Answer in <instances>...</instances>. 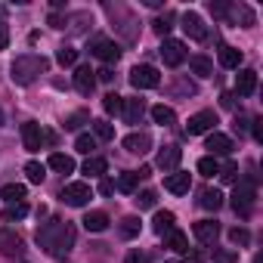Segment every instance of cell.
Returning <instances> with one entry per match:
<instances>
[{"mask_svg": "<svg viewBox=\"0 0 263 263\" xmlns=\"http://www.w3.org/2000/svg\"><path fill=\"white\" fill-rule=\"evenodd\" d=\"M37 245L44 251H50L53 257H62L74 248V226L62 223V220H50L41 232H37Z\"/></svg>", "mask_w": 263, "mask_h": 263, "instance_id": "1", "label": "cell"}, {"mask_svg": "<svg viewBox=\"0 0 263 263\" xmlns=\"http://www.w3.org/2000/svg\"><path fill=\"white\" fill-rule=\"evenodd\" d=\"M50 68V62L44 59V56H31V53H25V56H16L13 59V65H10V78L19 84V87H28V84H34V78L37 74H44Z\"/></svg>", "mask_w": 263, "mask_h": 263, "instance_id": "2", "label": "cell"}, {"mask_svg": "<svg viewBox=\"0 0 263 263\" xmlns=\"http://www.w3.org/2000/svg\"><path fill=\"white\" fill-rule=\"evenodd\" d=\"M254 198H257L254 180H241V183L235 186V192H232V208H235V214L248 217V214H251V208H254Z\"/></svg>", "mask_w": 263, "mask_h": 263, "instance_id": "3", "label": "cell"}, {"mask_svg": "<svg viewBox=\"0 0 263 263\" xmlns=\"http://www.w3.org/2000/svg\"><path fill=\"white\" fill-rule=\"evenodd\" d=\"M53 140H56V137L47 134V130H41V124H34V121H25V124H22V143H25L28 152H37L44 143H53Z\"/></svg>", "mask_w": 263, "mask_h": 263, "instance_id": "4", "label": "cell"}, {"mask_svg": "<svg viewBox=\"0 0 263 263\" xmlns=\"http://www.w3.org/2000/svg\"><path fill=\"white\" fill-rule=\"evenodd\" d=\"M130 84H134L137 90H152L161 84V74L155 65H137L134 71H130Z\"/></svg>", "mask_w": 263, "mask_h": 263, "instance_id": "5", "label": "cell"}, {"mask_svg": "<svg viewBox=\"0 0 263 263\" xmlns=\"http://www.w3.org/2000/svg\"><path fill=\"white\" fill-rule=\"evenodd\" d=\"M90 198H93V189H90L87 183H68V186L62 189V201H65L68 208H84Z\"/></svg>", "mask_w": 263, "mask_h": 263, "instance_id": "6", "label": "cell"}, {"mask_svg": "<svg viewBox=\"0 0 263 263\" xmlns=\"http://www.w3.org/2000/svg\"><path fill=\"white\" fill-rule=\"evenodd\" d=\"M214 124H217V115H214L211 108H204V111H195V115L189 118L186 130H189L192 137H201V134H211V130H214Z\"/></svg>", "mask_w": 263, "mask_h": 263, "instance_id": "7", "label": "cell"}, {"mask_svg": "<svg viewBox=\"0 0 263 263\" xmlns=\"http://www.w3.org/2000/svg\"><path fill=\"white\" fill-rule=\"evenodd\" d=\"M161 59H164V65H171V68L183 65V62H186V47H183V41L167 37V41L161 44Z\"/></svg>", "mask_w": 263, "mask_h": 263, "instance_id": "8", "label": "cell"}, {"mask_svg": "<svg viewBox=\"0 0 263 263\" xmlns=\"http://www.w3.org/2000/svg\"><path fill=\"white\" fill-rule=\"evenodd\" d=\"M90 53H93L96 59H102V62H118V59H121V47H118L115 41H105V37H96V41L90 44Z\"/></svg>", "mask_w": 263, "mask_h": 263, "instance_id": "9", "label": "cell"}, {"mask_svg": "<svg viewBox=\"0 0 263 263\" xmlns=\"http://www.w3.org/2000/svg\"><path fill=\"white\" fill-rule=\"evenodd\" d=\"M74 87H78V93L90 96L93 87H96V71H93L90 65H78V68H74Z\"/></svg>", "mask_w": 263, "mask_h": 263, "instance_id": "10", "label": "cell"}, {"mask_svg": "<svg viewBox=\"0 0 263 263\" xmlns=\"http://www.w3.org/2000/svg\"><path fill=\"white\" fill-rule=\"evenodd\" d=\"M192 232H195V238H198L201 245H214L217 235H220V223H214V220H198V223L192 226Z\"/></svg>", "mask_w": 263, "mask_h": 263, "instance_id": "11", "label": "cell"}, {"mask_svg": "<svg viewBox=\"0 0 263 263\" xmlns=\"http://www.w3.org/2000/svg\"><path fill=\"white\" fill-rule=\"evenodd\" d=\"M19 251H22V235H19L16 229H0V254L13 257V254H19Z\"/></svg>", "mask_w": 263, "mask_h": 263, "instance_id": "12", "label": "cell"}, {"mask_svg": "<svg viewBox=\"0 0 263 263\" xmlns=\"http://www.w3.org/2000/svg\"><path fill=\"white\" fill-rule=\"evenodd\" d=\"M124 149L130 155H146L152 149V137L149 134H130V137H124Z\"/></svg>", "mask_w": 263, "mask_h": 263, "instance_id": "13", "label": "cell"}, {"mask_svg": "<svg viewBox=\"0 0 263 263\" xmlns=\"http://www.w3.org/2000/svg\"><path fill=\"white\" fill-rule=\"evenodd\" d=\"M183 31H186L192 41H204V37H208V28H204V22H201L198 13H186V16H183Z\"/></svg>", "mask_w": 263, "mask_h": 263, "instance_id": "14", "label": "cell"}, {"mask_svg": "<svg viewBox=\"0 0 263 263\" xmlns=\"http://www.w3.org/2000/svg\"><path fill=\"white\" fill-rule=\"evenodd\" d=\"M235 90H238V96H251V93L257 90V71H254V68H238V74H235Z\"/></svg>", "mask_w": 263, "mask_h": 263, "instance_id": "15", "label": "cell"}, {"mask_svg": "<svg viewBox=\"0 0 263 263\" xmlns=\"http://www.w3.org/2000/svg\"><path fill=\"white\" fill-rule=\"evenodd\" d=\"M208 149H211V158H217V155H229L235 146H232V140H229L226 134H217V130H211V137H208Z\"/></svg>", "mask_w": 263, "mask_h": 263, "instance_id": "16", "label": "cell"}, {"mask_svg": "<svg viewBox=\"0 0 263 263\" xmlns=\"http://www.w3.org/2000/svg\"><path fill=\"white\" fill-rule=\"evenodd\" d=\"M189 186H192V177H189V174H183V171H174V174L164 180V189H167V192H174V195H186V192H189Z\"/></svg>", "mask_w": 263, "mask_h": 263, "instance_id": "17", "label": "cell"}, {"mask_svg": "<svg viewBox=\"0 0 263 263\" xmlns=\"http://www.w3.org/2000/svg\"><path fill=\"white\" fill-rule=\"evenodd\" d=\"M180 158H183V149H180V146H164V149L158 152V167H161V171H177Z\"/></svg>", "mask_w": 263, "mask_h": 263, "instance_id": "18", "label": "cell"}, {"mask_svg": "<svg viewBox=\"0 0 263 263\" xmlns=\"http://www.w3.org/2000/svg\"><path fill=\"white\" fill-rule=\"evenodd\" d=\"M81 223H84L87 232H105V229H108V214H105V211H90Z\"/></svg>", "mask_w": 263, "mask_h": 263, "instance_id": "19", "label": "cell"}, {"mask_svg": "<svg viewBox=\"0 0 263 263\" xmlns=\"http://www.w3.org/2000/svg\"><path fill=\"white\" fill-rule=\"evenodd\" d=\"M146 115V102L143 99H124V118L127 124H140Z\"/></svg>", "mask_w": 263, "mask_h": 263, "instance_id": "20", "label": "cell"}, {"mask_svg": "<svg viewBox=\"0 0 263 263\" xmlns=\"http://www.w3.org/2000/svg\"><path fill=\"white\" fill-rule=\"evenodd\" d=\"M241 59H245V56H241V50H235V47H229V44H223V47H220V65H223V68H238V65H241Z\"/></svg>", "mask_w": 263, "mask_h": 263, "instance_id": "21", "label": "cell"}, {"mask_svg": "<svg viewBox=\"0 0 263 263\" xmlns=\"http://www.w3.org/2000/svg\"><path fill=\"white\" fill-rule=\"evenodd\" d=\"M164 248H171V251H177V254H186V251H189V238H186L180 229H171V232L164 235Z\"/></svg>", "mask_w": 263, "mask_h": 263, "instance_id": "22", "label": "cell"}, {"mask_svg": "<svg viewBox=\"0 0 263 263\" xmlns=\"http://www.w3.org/2000/svg\"><path fill=\"white\" fill-rule=\"evenodd\" d=\"M189 68H192V74H198V78H211V74H214V62H211L208 56H192V59H189Z\"/></svg>", "mask_w": 263, "mask_h": 263, "instance_id": "23", "label": "cell"}, {"mask_svg": "<svg viewBox=\"0 0 263 263\" xmlns=\"http://www.w3.org/2000/svg\"><path fill=\"white\" fill-rule=\"evenodd\" d=\"M174 223H177V217H174L171 211H158V214H155V232H158V235H167L171 229H177Z\"/></svg>", "mask_w": 263, "mask_h": 263, "instance_id": "24", "label": "cell"}, {"mask_svg": "<svg viewBox=\"0 0 263 263\" xmlns=\"http://www.w3.org/2000/svg\"><path fill=\"white\" fill-rule=\"evenodd\" d=\"M140 229H143V220H140V217H124V220H121V235H124V238H137Z\"/></svg>", "mask_w": 263, "mask_h": 263, "instance_id": "25", "label": "cell"}, {"mask_svg": "<svg viewBox=\"0 0 263 263\" xmlns=\"http://www.w3.org/2000/svg\"><path fill=\"white\" fill-rule=\"evenodd\" d=\"M152 118H155V124H177V111L171 108V105H155L152 108Z\"/></svg>", "mask_w": 263, "mask_h": 263, "instance_id": "26", "label": "cell"}, {"mask_svg": "<svg viewBox=\"0 0 263 263\" xmlns=\"http://www.w3.org/2000/svg\"><path fill=\"white\" fill-rule=\"evenodd\" d=\"M50 167L59 171V174H71V171H74V161H71L68 155H62V152H53V155H50Z\"/></svg>", "mask_w": 263, "mask_h": 263, "instance_id": "27", "label": "cell"}, {"mask_svg": "<svg viewBox=\"0 0 263 263\" xmlns=\"http://www.w3.org/2000/svg\"><path fill=\"white\" fill-rule=\"evenodd\" d=\"M201 208H208V211L223 208V192H220V189H204V192H201Z\"/></svg>", "mask_w": 263, "mask_h": 263, "instance_id": "28", "label": "cell"}, {"mask_svg": "<svg viewBox=\"0 0 263 263\" xmlns=\"http://www.w3.org/2000/svg\"><path fill=\"white\" fill-rule=\"evenodd\" d=\"M0 198H7L10 204H16V201H25V186H19V183H10V186H4V189H0Z\"/></svg>", "mask_w": 263, "mask_h": 263, "instance_id": "29", "label": "cell"}, {"mask_svg": "<svg viewBox=\"0 0 263 263\" xmlns=\"http://www.w3.org/2000/svg\"><path fill=\"white\" fill-rule=\"evenodd\" d=\"M229 16H232L235 22H241L245 28H251V25H254V13H251L245 4H238V7H229Z\"/></svg>", "mask_w": 263, "mask_h": 263, "instance_id": "30", "label": "cell"}, {"mask_svg": "<svg viewBox=\"0 0 263 263\" xmlns=\"http://www.w3.org/2000/svg\"><path fill=\"white\" fill-rule=\"evenodd\" d=\"M74 149H78L81 155L93 158V152H96V137H90V134H81V137L74 140Z\"/></svg>", "mask_w": 263, "mask_h": 263, "instance_id": "31", "label": "cell"}, {"mask_svg": "<svg viewBox=\"0 0 263 263\" xmlns=\"http://www.w3.org/2000/svg\"><path fill=\"white\" fill-rule=\"evenodd\" d=\"M56 62H59L62 68L78 65V50H74V47H59V50H56Z\"/></svg>", "mask_w": 263, "mask_h": 263, "instance_id": "32", "label": "cell"}, {"mask_svg": "<svg viewBox=\"0 0 263 263\" xmlns=\"http://www.w3.org/2000/svg\"><path fill=\"white\" fill-rule=\"evenodd\" d=\"M105 158H99V155H93V158H87L84 161V174H90V177H102L105 174Z\"/></svg>", "mask_w": 263, "mask_h": 263, "instance_id": "33", "label": "cell"}, {"mask_svg": "<svg viewBox=\"0 0 263 263\" xmlns=\"http://www.w3.org/2000/svg\"><path fill=\"white\" fill-rule=\"evenodd\" d=\"M102 108H105L108 115H121V111H124V99H121L118 93H108V96L102 99Z\"/></svg>", "mask_w": 263, "mask_h": 263, "instance_id": "34", "label": "cell"}, {"mask_svg": "<svg viewBox=\"0 0 263 263\" xmlns=\"http://www.w3.org/2000/svg\"><path fill=\"white\" fill-rule=\"evenodd\" d=\"M198 174H201V177H214V174H220V161L211 158V155H204V158L198 161Z\"/></svg>", "mask_w": 263, "mask_h": 263, "instance_id": "35", "label": "cell"}, {"mask_svg": "<svg viewBox=\"0 0 263 263\" xmlns=\"http://www.w3.org/2000/svg\"><path fill=\"white\" fill-rule=\"evenodd\" d=\"M25 174H28V180H31V183H44L47 167H44L41 161H28V164H25Z\"/></svg>", "mask_w": 263, "mask_h": 263, "instance_id": "36", "label": "cell"}, {"mask_svg": "<svg viewBox=\"0 0 263 263\" xmlns=\"http://www.w3.org/2000/svg\"><path fill=\"white\" fill-rule=\"evenodd\" d=\"M93 130H96V140H115V127L108 121H90Z\"/></svg>", "mask_w": 263, "mask_h": 263, "instance_id": "37", "label": "cell"}, {"mask_svg": "<svg viewBox=\"0 0 263 263\" xmlns=\"http://www.w3.org/2000/svg\"><path fill=\"white\" fill-rule=\"evenodd\" d=\"M28 214V204L25 201H16V204H10L7 211H4V220H22Z\"/></svg>", "mask_w": 263, "mask_h": 263, "instance_id": "38", "label": "cell"}, {"mask_svg": "<svg viewBox=\"0 0 263 263\" xmlns=\"http://www.w3.org/2000/svg\"><path fill=\"white\" fill-rule=\"evenodd\" d=\"M90 121V115L87 111H74V115H68L65 118V130H78V127H84Z\"/></svg>", "mask_w": 263, "mask_h": 263, "instance_id": "39", "label": "cell"}, {"mask_svg": "<svg viewBox=\"0 0 263 263\" xmlns=\"http://www.w3.org/2000/svg\"><path fill=\"white\" fill-rule=\"evenodd\" d=\"M137 183H140L137 174H121V177H118V189H121V192H134Z\"/></svg>", "mask_w": 263, "mask_h": 263, "instance_id": "40", "label": "cell"}, {"mask_svg": "<svg viewBox=\"0 0 263 263\" xmlns=\"http://www.w3.org/2000/svg\"><path fill=\"white\" fill-rule=\"evenodd\" d=\"M229 238H232V245H248V241H251V232H248L245 226H235V229L229 232Z\"/></svg>", "mask_w": 263, "mask_h": 263, "instance_id": "41", "label": "cell"}, {"mask_svg": "<svg viewBox=\"0 0 263 263\" xmlns=\"http://www.w3.org/2000/svg\"><path fill=\"white\" fill-rule=\"evenodd\" d=\"M220 180H223V183H235V180H238V164H226V167H220Z\"/></svg>", "mask_w": 263, "mask_h": 263, "instance_id": "42", "label": "cell"}, {"mask_svg": "<svg viewBox=\"0 0 263 263\" xmlns=\"http://www.w3.org/2000/svg\"><path fill=\"white\" fill-rule=\"evenodd\" d=\"M137 204H140V208H155V192H152V189H143V192L137 195Z\"/></svg>", "mask_w": 263, "mask_h": 263, "instance_id": "43", "label": "cell"}, {"mask_svg": "<svg viewBox=\"0 0 263 263\" xmlns=\"http://www.w3.org/2000/svg\"><path fill=\"white\" fill-rule=\"evenodd\" d=\"M214 263H238V254L235 251H217L214 254Z\"/></svg>", "mask_w": 263, "mask_h": 263, "instance_id": "44", "label": "cell"}, {"mask_svg": "<svg viewBox=\"0 0 263 263\" xmlns=\"http://www.w3.org/2000/svg\"><path fill=\"white\" fill-rule=\"evenodd\" d=\"M171 22H174V16L167 13V16H161V19H155V31L158 34H167L171 31Z\"/></svg>", "mask_w": 263, "mask_h": 263, "instance_id": "45", "label": "cell"}, {"mask_svg": "<svg viewBox=\"0 0 263 263\" xmlns=\"http://www.w3.org/2000/svg\"><path fill=\"white\" fill-rule=\"evenodd\" d=\"M211 13H214L217 19H226V16H229V4H223V0H217V4H211Z\"/></svg>", "mask_w": 263, "mask_h": 263, "instance_id": "46", "label": "cell"}, {"mask_svg": "<svg viewBox=\"0 0 263 263\" xmlns=\"http://www.w3.org/2000/svg\"><path fill=\"white\" fill-rule=\"evenodd\" d=\"M7 47H10V28L0 22V50H7Z\"/></svg>", "mask_w": 263, "mask_h": 263, "instance_id": "47", "label": "cell"}, {"mask_svg": "<svg viewBox=\"0 0 263 263\" xmlns=\"http://www.w3.org/2000/svg\"><path fill=\"white\" fill-rule=\"evenodd\" d=\"M124 263H146V254H143V251H130Z\"/></svg>", "mask_w": 263, "mask_h": 263, "instance_id": "48", "label": "cell"}, {"mask_svg": "<svg viewBox=\"0 0 263 263\" xmlns=\"http://www.w3.org/2000/svg\"><path fill=\"white\" fill-rule=\"evenodd\" d=\"M96 74H99V81H105V84H108V81H115V74H111V68H102V71H96Z\"/></svg>", "mask_w": 263, "mask_h": 263, "instance_id": "49", "label": "cell"}, {"mask_svg": "<svg viewBox=\"0 0 263 263\" xmlns=\"http://www.w3.org/2000/svg\"><path fill=\"white\" fill-rule=\"evenodd\" d=\"M260 124H263V121L257 118V121H254V140H263V127H260Z\"/></svg>", "mask_w": 263, "mask_h": 263, "instance_id": "50", "label": "cell"}, {"mask_svg": "<svg viewBox=\"0 0 263 263\" xmlns=\"http://www.w3.org/2000/svg\"><path fill=\"white\" fill-rule=\"evenodd\" d=\"M223 105H226V108H232V105H235V99H232V93H226V96H223Z\"/></svg>", "mask_w": 263, "mask_h": 263, "instance_id": "51", "label": "cell"}, {"mask_svg": "<svg viewBox=\"0 0 263 263\" xmlns=\"http://www.w3.org/2000/svg\"><path fill=\"white\" fill-rule=\"evenodd\" d=\"M186 263H201V257H198V254H189V257H186Z\"/></svg>", "mask_w": 263, "mask_h": 263, "instance_id": "52", "label": "cell"}, {"mask_svg": "<svg viewBox=\"0 0 263 263\" xmlns=\"http://www.w3.org/2000/svg\"><path fill=\"white\" fill-rule=\"evenodd\" d=\"M0 124H4V108H0Z\"/></svg>", "mask_w": 263, "mask_h": 263, "instance_id": "53", "label": "cell"}]
</instances>
